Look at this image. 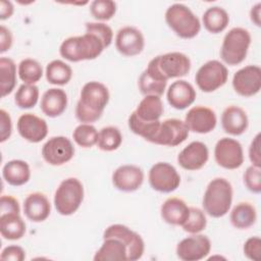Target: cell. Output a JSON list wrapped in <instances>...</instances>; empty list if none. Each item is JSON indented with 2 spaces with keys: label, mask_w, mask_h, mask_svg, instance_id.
<instances>
[{
  "label": "cell",
  "mask_w": 261,
  "mask_h": 261,
  "mask_svg": "<svg viewBox=\"0 0 261 261\" xmlns=\"http://www.w3.org/2000/svg\"><path fill=\"white\" fill-rule=\"evenodd\" d=\"M12 46L11 32L4 25L0 27V52L4 53L8 51Z\"/></svg>",
  "instance_id": "47"
},
{
  "label": "cell",
  "mask_w": 261,
  "mask_h": 261,
  "mask_svg": "<svg viewBox=\"0 0 261 261\" xmlns=\"http://www.w3.org/2000/svg\"><path fill=\"white\" fill-rule=\"evenodd\" d=\"M13 5L10 1H6V0H2L0 2V19L4 20L9 18L12 13H13Z\"/></svg>",
  "instance_id": "48"
},
{
  "label": "cell",
  "mask_w": 261,
  "mask_h": 261,
  "mask_svg": "<svg viewBox=\"0 0 261 261\" xmlns=\"http://www.w3.org/2000/svg\"><path fill=\"white\" fill-rule=\"evenodd\" d=\"M98 130L90 123H82L77 125L73 133L72 138L74 142L83 148H91L98 142Z\"/></svg>",
  "instance_id": "37"
},
{
  "label": "cell",
  "mask_w": 261,
  "mask_h": 261,
  "mask_svg": "<svg viewBox=\"0 0 261 261\" xmlns=\"http://www.w3.org/2000/svg\"><path fill=\"white\" fill-rule=\"evenodd\" d=\"M209 158L207 146L199 141H195L186 146L177 156L178 164L186 170L201 169Z\"/></svg>",
  "instance_id": "20"
},
{
  "label": "cell",
  "mask_w": 261,
  "mask_h": 261,
  "mask_svg": "<svg viewBox=\"0 0 261 261\" xmlns=\"http://www.w3.org/2000/svg\"><path fill=\"white\" fill-rule=\"evenodd\" d=\"M0 232L9 241L21 239L25 233V223L19 213L0 214Z\"/></svg>",
  "instance_id": "28"
},
{
  "label": "cell",
  "mask_w": 261,
  "mask_h": 261,
  "mask_svg": "<svg viewBox=\"0 0 261 261\" xmlns=\"http://www.w3.org/2000/svg\"><path fill=\"white\" fill-rule=\"evenodd\" d=\"M144 181L143 170L133 164L121 165L112 174L113 186L121 192H135L141 188Z\"/></svg>",
  "instance_id": "18"
},
{
  "label": "cell",
  "mask_w": 261,
  "mask_h": 261,
  "mask_svg": "<svg viewBox=\"0 0 261 261\" xmlns=\"http://www.w3.org/2000/svg\"><path fill=\"white\" fill-rule=\"evenodd\" d=\"M210 250V240L204 234L194 233L177 244L176 255L182 261H198L204 259Z\"/></svg>",
  "instance_id": "14"
},
{
  "label": "cell",
  "mask_w": 261,
  "mask_h": 261,
  "mask_svg": "<svg viewBox=\"0 0 261 261\" xmlns=\"http://www.w3.org/2000/svg\"><path fill=\"white\" fill-rule=\"evenodd\" d=\"M2 175L10 186L19 187L30 180L31 169L25 161L14 159L5 163L2 168Z\"/></svg>",
  "instance_id": "27"
},
{
  "label": "cell",
  "mask_w": 261,
  "mask_h": 261,
  "mask_svg": "<svg viewBox=\"0 0 261 261\" xmlns=\"http://www.w3.org/2000/svg\"><path fill=\"white\" fill-rule=\"evenodd\" d=\"M90 12L97 20H109L116 12V3L112 0H94L90 4Z\"/></svg>",
  "instance_id": "39"
},
{
  "label": "cell",
  "mask_w": 261,
  "mask_h": 261,
  "mask_svg": "<svg viewBox=\"0 0 261 261\" xmlns=\"http://www.w3.org/2000/svg\"><path fill=\"white\" fill-rule=\"evenodd\" d=\"M227 77L228 70L224 64L218 60H209L198 69L195 81L201 91L211 93L222 87Z\"/></svg>",
  "instance_id": "8"
},
{
  "label": "cell",
  "mask_w": 261,
  "mask_h": 261,
  "mask_svg": "<svg viewBox=\"0 0 261 261\" xmlns=\"http://www.w3.org/2000/svg\"><path fill=\"white\" fill-rule=\"evenodd\" d=\"M229 218L231 224L236 228L246 229L256 222V209L248 202H241L232 208Z\"/></svg>",
  "instance_id": "31"
},
{
  "label": "cell",
  "mask_w": 261,
  "mask_h": 261,
  "mask_svg": "<svg viewBox=\"0 0 261 261\" xmlns=\"http://www.w3.org/2000/svg\"><path fill=\"white\" fill-rule=\"evenodd\" d=\"M165 21L168 27L182 39H192L196 37L201 30L199 18L188 6L181 3H174L166 9Z\"/></svg>",
  "instance_id": "5"
},
{
  "label": "cell",
  "mask_w": 261,
  "mask_h": 261,
  "mask_svg": "<svg viewBox=\"0 0 261 261\" xmlns=\"http://www.w3.org/2000/svg\"><path fill=\"white\" fill-rule=\"evenodd\" d=\"M196 95V91L190 83L184 80H178L169 86L166 98L171 107L177 110H182L194 103Z\"/></svg>",
  "instance_id": "21"
},
{
  "label": "cell",
  "mask_w": 261,
  "mask_h": 261,
  "mask_svg": "<svg viewBox=\"0 0 261 261\" xmlns=\"http://www.w3.org/2000/svg\"><path fill=\"white\" fill-rule=\"evenodd\" d=\"M122 143L120 130L115 126H105L98 135V148L102 151L111 152L119 148Z\"/></svg>",
  "instance_id": "34"
},
{
  "label": "cell",
  "mask_w": 261,
  "mask_h": 261,
  "mask_svg": "<svg viewBox=\"0 0 261 261\" xmlns=\"http://www.w3.org/2000/svg\"><path fill=\"white\" fill-rule=\"evenodd\" d=\"M84 200V187L75 177L62 180L54 195V206L61 215L73 214Z\"/></svg>",
  "instance_id": "7"
},
{
  "label": "cell",
  "mask_w": 261,
  "mask_h": 261,
  "mask_svg": "<svg viewBox=\"0 0 261 261\" xmlns=\"http://www.w3.org/2000/svg\"><path fill=\"white\" fill-rule=\"evenodd\" d=\"M117 51L127 57L139 55L145 47V39L140 30L134 27H123L115 37Z\"/></svg>",
  "instance_id": "16"
},
{
  "label": "cell",
  "mask_w": 261,
  "mask_h": 261,
  "mask_svg": "<svg viewBox=\"0 0 261 261\" xmlns=\"http://www.w3.org/2000/svg\"><path fill=\"white\" fill-rule=\"evenodd\" d=\"M245 256L254 261H259L261 258V240L259 237H251L244 244Z\"/></svg>",
  "instance_id": "42"
},
{
  "label": "cell",
  "mask_w": 261,
  "mask_h": 261,
  "mask_svg": "<svg viewBox=\"0 0 261 261\" xmlns=\"http://www.w3.org/2000/svg\"><path fill=\"white\" fill-rule=\"evenodd\" d=\"M244 182L247 189L254 193L260 194L261 192V170L260 167L249 166L244 173Z\"/></svg>",
  "instance_id": "41"
},
{
  "label": "cell",
  "mask_w": 261,
  "mask_h": 261,
  "mask_svg": "<svg viewBox=\"0 0 261 261\" xmlns=\"http://www.w3.org/2000/svg\"><path fill=\"white\" fill-rule=\"evenodd\" d=\"M0 82L1 96L9 95L16 85V65L11 58H0Z\"/></svg>",
  "instance_id": "33"
},
{
  "label": "cell",
  "mask_w": 261,
  "mask_h": 261,
  "mask_svg": "<svg viewBox=\"0 0 261 261\" xmlns=\"http://www.w3.org/2000/svg\"><path fill=\"white\" fill-rule=\"evenodd\" d=\"M216 163L225 169H237L244 162V152L241 143L231 138L220 139L214 148Z\"/></svg>",
  "instance_id": "10"
},
{
  "label": "cell",
  "mask_w": 261,
  "mask_h": 261,
  "mask_svg": "<svg viewBox=\"0 0 261 261\" xmlns=\"http://www.w3.org/2000/svg\"><path fill=\"white\" fill-rule=\"evenodd\" d=\"M104 242L94 256L95 261H128L125 244L118 238H103Z\"/></svg>",
  "instance_id": "24"
},
{
  "label": "cell",
  "mask_w": 261,
  "mask_h": 261,
  "mask_svg": "<svg viewBox=\"0 0 261 261\" xmlns=\"http://www.w3.org/2000/svg\"><path fill=\"white\" fill-rule=\"evenodd\" d=\"M0 258L3 261H22L25 258V252L21 247L11 245L3 249Z\"/></svg>",
  "instance_id": "43"
},
{
  "label": "cell",
  "mask_w": 261,
  "mask_h": 261,
  "mask_svg": "<svg viewBox=\"0 0 261 261\" xmlns=\"http://www.w3.org/2000/svg\"><path fill=\"white\" fill-rule=\"evenodd\" d=\"M162 219L171 225H182L188 219L190 207L179 198H168L164 201L160 209Z\"/></svg>",
  "instance_id": "26"
},
{
  "label": "cell",
  "mask_w": 261,
  "mask_h": 261,
  "mask_svg": "<svg viewBox=\"0 0 261 261\" xmlns=\"http://www.w3.org/2000/svg\"><path fill=\"white\" fill-rule=\"evenodd\" d=\"M207 225V219L205 213L196 207H190V213L188 216V219L184 222L181 225L184 230L194 234L199 233L203 229H205Z\"/></svg>",
  "instance_id": "40"
},
{
  "label": "cell",
  "mask_w": 261,
  "mask_h": 261,
  "mask_svg": "<svg viewBox=\"0 0 261 261\" xmlns=\"http://www.w3.org/2000/svg\"><path fill=\"white\" fill-rule=\"evenodd\" d=\"M215 112L205 106L192 107L186 114L185 123L189 130L197 134H208L216 126Z\"/></svg>",
  "instance_id": "17"
},
{
  "label": "cell",
  "mask_w": 261,
  "mask_h": 261,
  "mask_svg": "<svg viewBox=\"0 0 261 261\" xmlns=\"http://www.w3.org/2000/svg\"><path fill=\"white\" fill-rule=\"evenodd\" d=\"M166 85L167 82H162L155 79L146 70H144L139 77V89L145 96L155 95L160 97L164 93Z\"/></svg>",
  "instance_id": "38"
},
{
  "label": "cell",
  "mask_w": 261,
  "mask_h": 261,
  "mask_svg": "<svg viewBox=\"0 0 261 261\" xmlns=\"http://www.w3.org/2000/svg\"><path fill=\"white\" fill-rule=\"evenodd\" d=\"M151 188L160 193H171L180 184V176L175 167L167 162L155 163L149 170Z\"/></svg>",
  "instance_id": "9"
},
{
  "label": "cell",
  "mask_w": 261,
  "mask_h": 261,
  "mask_svg": "<svg viewBox=\"0 0 261 261\" xmlns=\"http://www.w3.org/2000/svg\"><path fill=\"white\" fill-rule=\"evenodd\" d=\"M39 100V88L35 85L22 84L14 95L16 106L21 109L33 108Z\"/></svg>",
  "instance_id": "36"
},
{
  "label": "cell",
  "mask_w": 261,
  "mask_h": 261,
  "mask_svg": "<svg viewBox=\"0 0 261 261\" xmlns=\"http://www.w3.org/2000/svg\"><path fill=\"white\" fill-rule=\"evenodd\" d=\"M233 90L243 97H252L261 89V68L258 65H247L239 69L232 77Z\"/></svg>",
  "instance_id": "13"
},
{
  "label": "cell",
  "mask_w": 261,
  "mask_h": 261,
  "mask_svg": "<svg viewBox=\"0 0 261 261\" xmlns=\"http://www.w3.org/2000/svg\"><path fill=\"white\" fill-rule=\"evenodd\" d=\"M73 155L74 147L72 143L63 136L50 138L42 147V156L51 165H62L70 161Z\"/></svg>",
  "instance_id": "11"
},
{
  "label": "cell",
  "mask_w": 261,
  "mask_h": 261,
  "mask_svg": "<svg viewBox=\"0 0 261 261\" xmlns=\"http://www.w3.org/2000/svg\"><path fill=\"white\" fill-rule=\"evenodd\" d=\"M40 107L45 115L52 118L57 117L67 107V95L62 89L51 88L43 94Z\"/></svg>",
  "instance_id": "25"
},
{
  "label": "cell",
  "mask_w": 261,
  "mask_h": 261,
  "mask_svg": "<svg viewBox=\"0 0 261 261\" xmlns=\"http://www.w3.org/2000/svg\"><path fill=\"white\" fill-rule=\"evenodd\" d=\"M51 206L48 198L39 192L30 194L23 202V213L34 222H42L50 215Z\"/></svg>",
  "instance_id": "23"
},
{
  "label": "cell",
  "mask_w": 261,
  "mask_h": 261,
  "mask_svg": "<svg viewBox=\"0 0 261 261\" xmlns=\"http://www.w3.org/2000/svg\"><path fill=\"white\" fill-rule=\"evenodd\" d=\"M189 132L190 130L185 121L177 118H168L161 121L159 129L152 143L156 145L175 147L187 140Z\"/></svg>",
  "instance_id": "12"
},
{
  "label": "cell",
  "mask_w": 261,
  "mask_h": 261,
  "mask_svg": "<svg viewBox=\"0 0 261 261\" xmlns=\"http://www.w3.org/2000/svg\"><path fill=\"white\" fill-rule=\"evenodd\" d=\"M260 134H257L251 142L249 148V158L253 166L261 167V156H260Z\"/></svg>",
  "instance_id": "46"
},
{
  "label": "cell",
  "mask_w": 261,
  "mask_h": 261,
  "mask_svg": "<svg viewBox=\"0 0 261 261\" xmlns=\"http://www.w3.org/2000/svg\"><path fill=\"white\" fill-rule=\"evenodd\" d=\"M250 44L251 35L248 30L232 28L223 38L220 57L228 65H238L245 60Z\"/></svg>",
  "instance_id": "6"
},
{
  "label": "cell",
  "mask_w": 261,
  "mask_h": 261,
  "mask_svg": "<svg viewBox=\"0 0 261 261\" xmlns=\"http://www.w3.org/2000/svg\"><path fill=\"white\" fill-rule=\"evenodd\" d=\"M115 237L120 239L126 246L128 252V261L140 259L145 251V244L141 236L123 224L109 225L103 233V238Z\"/></svg>",
  "instance_id": "15"
},
{
  "label": "cell",
  "mask_w": 261,
  "mask_h": 261,
  "mask_svg": "<svg viewBox=\"0 0 261 261\" xmlns=\"http://www.w3.org/2000/svg\"><path fill=\"white\" fill-rule=\"evenodd\" d=\"M113 40L111 28L103 22H87L83 36L65 39L59 48L60 55L68 61L79 62L97 58Z\"/></svg>",
  "instance_id": "1"
},
{
  "label": "cell",
  "mask_w": 261,
  "mask_h": 261,
  "mask_svg": "<svg viewBox=\"0 0 261 261\" xmlns=\"http://www.w3.org/2000/svg\"><path fill=\"white\" fill-rule=\"evenodd\" d=\"M0 142L3 143L9 139L12 130L10 115L4 109L0 110Z\"/></svg>",
  "instance_id": "44"
},
{
  "label": "cell",
  "mask_w": 261,
  "mask_h": 261,
  "mask_svg": "<svg viewBox=\"0 0 261 261\" xmlns=\"http://www.w3.org/2000/svg\"><path fill=\"white\" fill-rule=\"evenodd\" d=\"M202 21L204 28L208 32L212 34H218L226 29L229 22V16L226 10L222 7L212 6L204 12L202 16Z\"/></svg>",
  "instance_id": "30"
},
{
  "label": "cell",
  "mask_w": 261,
  "mask_h": 261,
  "mask_svg": "<svg viewBox=\"0 0 261 261\" xmlns=\"http://www.w3.org/2000/svg\"><path fill=\"white\" fill-rule=\"evenodd\" d=\"M46 79L49 84L63 86L66 85L72 76L71 67L62 60H52L46 66Z\"/></svg>",
  "instance_id": "32"
},
{
  "label": "cell",
  "mask_w": 261,
  "mask_h": 261,
  "mask_svg": "<svg viewBox=\"0 0 261 261\" xmlns=\"http://www.w3.org/2000/svg\"><path fill=\"white\" fill-rule=\"evenodd\" d=\"M191 69L190 58L181 52H169L154 57L145 69L155 79L167 82L169 79L181 77Z\"/></svg>",
  "instance_id": "3"
},
{
  "label": "cell",
  "mask_w": 261,
  "mask_h": 261,
  "mask_svg": "<svg viewBox=\"0 0 261 261\" xmlns=\"http://www.w3.org/2000/svg\"><path fill=\"white\" fill-rule=\"evenodd\" d=\"M16 127L18 134L31 143L41 142L48 134L47 122L33 113L21 114L17 120Z\"/></svg>",
  "instance_id": "19"
},
{
  "label": "cell",
  "mask_w": 261,
  "mask_h": 261,
  "mask_svg": "<svg viewBox=\"0 0 261 261\" xmlns=\"http://www.w3.org/2000/svg\"><path fill=\"white\" fill-rule=\"evenodd\" d=\"M221 125L225 133L231 136H240L247 130L249 125L247 113L239 106H228L222 112Z\"/></svg>",
  "instance_id": "22"
},
{
  "label": "cell",
  "mask_w": 261,
  "mask_h": 261,
  "mask_svg": "<svg viewBox=\"0 0 261 261\" xmlns=\"http://www.w3.org/2000/svg\"><path fill=\"white\" fill-rule=\"evenodd\" d=\"M18 201L11 196H2L0 199V214L19 213Z\"/></svg>",
  "instance_id": "45"
},
{
  "label": "cell",
  "mask_w": 261,
  "mask_h": 261,
  "mask_svg": "<svg viewBox=\"0 0 261 261\" xmlns=\"http://www.w3.org/2000/svg\"><path fill=\"white\" fill-rule=\"evenodd\" d=\"M232 187L223 177L212 179L204 193L203 208L205 212L214 218L224 216L231 206Z\"/></svg>",
  "instance_id": "4"
},
{
  "label": "cell",
  "mask_w": 261,
  "mask_h": 261,
  "mask_svg": "<svg viewBox=\"0 0 261 261\" xmlns=\"http://www.w3.org/2000/svg\"><path fill=\"white\" fill-rule=\"evenodd\" d=\"M260 10H261V3H257L256 5H254L250 11V17L251 20L257 25L260 27L261 25V21H260Z\"/></svg>",
  "instance_id": "49"
},
{
  "label": "cell",
  "mask_w": 261,
  "mask_h": 261,
  "mask_svg": "<svg viewBox=\"0 0 261 261\" xmlns=\"http://www.w3.org/2000/svg\"><path fill=\"white\" fill-rule=\"evenodd\" d=\"M163 110L164 108L161 98L155 95H148L139 103L135 113L141 120L151 122L159 120L163 114Z\"/></svg>",
  "instance_id": "29"
},
{
  "label": "cell",
  "mask_w": 261,
  "mask_h": 261,
  "mask_svg": "<svg viewBox=\"0 0 261 261\" xmlns=\"http://www.w3.org/2000/svg\"><path fill=\"white\" fill-rule=\"evenodd\" d=\"M109 97V91L102 83L92 81L85 84L75 107L76 118L84 123L97 121L102 116Z\"/></svg>",
  "instance_id": "2"
},
{
  "label": "cell",
  "mask_w": 261,
  "mask_h": 261,
  "mask_svg": "<svg viewBox=\"0 0 261 261\" xmlns=\"http://www.w3.org/2000/svg\"><path fill=\"white\" fill-rule=\"evenodd\" d=\"M19 79L28 85H35L43 75L42 65L35 59L25 58L18 64Z\"/></svg>",
  "instance_id": "35"
}]
</instances>
